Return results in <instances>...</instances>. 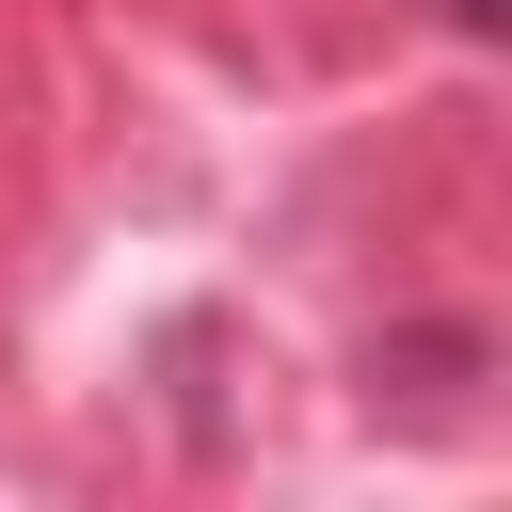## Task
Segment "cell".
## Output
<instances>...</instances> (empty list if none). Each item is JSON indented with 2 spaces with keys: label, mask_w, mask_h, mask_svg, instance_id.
I'll return each mask as SVG.
<instances>
[{
  "label": "cell",
  "mask_w": 512,
  "mask_h": 512,
  "mask_svg": "<svg viewBox=\"0 0 512 512\" xmlns=\"http://www.w3.org/2000/svg\"><path fill=\"white\" fill-rule=\"evenodd\" d=\"M496 16H512V0H448V32H496Z\"/></svg>",
  "instance_id": "1"
}]
</instances>
